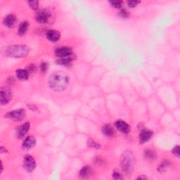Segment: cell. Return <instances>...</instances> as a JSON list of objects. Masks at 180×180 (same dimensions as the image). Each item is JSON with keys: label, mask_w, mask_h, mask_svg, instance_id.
Returning <instances> with one entry per match:
<instances>
[{"label": "cell", "mask_w": 180, "mask_h": 180, "mask_svg": "<svg viewBox=\"0 0 180 180\" xmlns=\"http://www.w3.org/2000/svg\"><path fill=\"white\" fill-rule=\"evenodd\" d=\"M30 127H31V124H30V122H26V123L22 125L21 126H20L17 129L16 131L17 137H18L19 139H22V137H24L27 132H28Z\"/></svg>", "instance_id": "cell-10"}, {"label": "cell", "mask_w": 180, "mask_h": 180, "mask_svg": "<svg viewBox=\"0 0 180 180\" xmlns=\"http://www.w3.org/2000/svg\"><path fill=\"white\" fill-rule=\"evenodd\" d=\"M172 153H173L177 157L179 156V146H174V148L173 149V151H172Z\"/></svg>", "instance_id": "cell-31"}, {"label": "cell", "mask_w": 180, "mask_h": 180, "mask_svg": "<svg viewBox=\"0 0 180 180\" xmlns=\"http://www.w3.org/2000/svg\"><path fill=\"white\" fill-rule=\"evenodd\" d=\"M46 36L49 41L55 42L59 40L60 37H61V34L59 31H54V30H50V31H48L46 32Z\"/></svg>", "instance_id": "cell-13"}, {"label": "cell", "mask_w": 180, "mask_h": 180, "mask_svg": "<svg viewBox=\"0 0 180 180\" xmlns=\"http://www.w3.org/2000/svg\"><path fill=\"white\" fill-rule=\"evenodd\" d=\"M73 59H61L58 60L57 63L60 65H62V66H69L71 64V62Z\"/></svg>", "instance_id": "cell-21"}, {"label": "cell", "mask_w": 180, "mask_h": 180, "mask_svg": "<svg viewBox=\"0 0 180 180\" xmlns=\"http://www.w3.org/2000/svg\"><path fill=\"white\" fill-rule=\"evenodd\" d=\"M36 66H35L33 64H31V65H29L28 66L27 68V71L30 73H34V72H36Z\"/></svg>", "instance_id": "cell-27"}, {"label": "cell", "mask_w": 180, "mask_h": 180, "mask_svg": "<svg viewBox=\"0 0 180 180\" xmlns=\"http://www.w3.org/2000/svg\"><path fill=\"white\" fill-rule=\"evenodd\" d=\"M12 99V92L8 87H4L1 88V99H0V103L1 105H6Z\"/></svg>", "instance_id": "cell-7"}, {"label": "cell", "mask_w": 180, "mask_h": 180, "mask_svg": "<svg viewBox=\"0 0 180 180\" xmlns=\"http://www.w3.org/2000/svg\"><path fill=\"white\" fill-rule=\"evenodd\" d=\"M29 27V22L28 21H22L21 24H20L19 27H18V35L21 36L24 35L26 33V32L27 31Z\"/></svg>", "instance_id": "cell-18"}, {"label": "cell", "mask_w": 180, "mask_h": 180, "mask_svg": "<svg viewBox=\"0 0 180 180\" xmlns=\"http://www.w3.org/2000/svg\"><path fill=\"white\" fill-rule=\"evenodd\" d=\"M101 130L105 136L108 137H113L116 135V131L110 124H106L104 125Z\"/></svg>", "instance_id": "cell-16"}, {"label": "cell", "mask_w": 180, "mask_h": 180, "mask_svg": "<svg viewBox=\"0 0 180 180\" xmlns=\"http://www.w3.org/2000/svg\"><path fill=\"white\" fill-rule=\"evenodd\" d=\"M153 132L149 130V129H145V130L142 131L139 135L140 143L144 144L149 141L151 139V137H153Z\"/></svg>", "instance_id": "cell-11"}, {"label": "cell", "mask_w": 180, "mask_h": 180, "mask_svg": "<svg viewBox=\"0 0 180 180\" xmlns=\"http://www.w3.org/2000/svg\"><path fill=\"white\" fill-rule=\"evenodd\" d=\"M16 77H18L20 80H26L29 77V72L27 71V70L19 69L16 71Z\"/></svg>", "instance_id": "cell-17"}, {"label": "cell", "mask_w": 180, "mask_h": 180, "mask_svg": "<svg viewBox=\"0 0 180 180\" xmlns=\"http://www.w3.org/2000/svg\"><path fill=\"white\" fill-rule=\"evenodd\" d=\"M50 18L49 13L46 10H42L39 11L36 16V21L37 22L41 24L47 23Z\"/></svg>", "instance_id": "cell-8"}, {"label": "cell", "mask_w": 180, "mask_h": 180, "mask_svg": "<svg viewBox=\"0 0 180 180\" xmlns=\"http://www.w3.org/2000/svg\"><path fill=\"white\" fill-rule=\"evenodd\" d=\"M170 166V163L169 162L164 161V162H161V164L160 165L159 167H158V170L159 172H163L165 171H166L169 168Z\"/></svg>", "instance_id": "cell-20"}, {"label": "cell", "mask_w": 180, "mask_h": 180, "mask_svg": "<svg viewBox=\"0 0 180 180\" xmlns=\"http://www.w3.org/2000/svg\"><path fill=\"white\" fill-rule=\"evenodd\" d=\"M87 144H88L89 147H91V148H93V149H98L100 148V145L94 141V140L92 139H89L88 140V141H87Z\"/></svg>", "instance_id": "cell-22"}, {"label": "cell", "mask_w": 180, "mask_h": 180, "mask_svg": "<svg viewBox=\"0 0 180 180\" xmlns=\"http://www.w3.org/2000/svg\"><path fill=\"white\" fill-rule=\"evenodd\" d=\"M6 53L10 57L22 58L26 57L29 53V48L26 45L15 44L9 47L6 50Z\"/></svg>", "instance_id": "cell-3"}, {"label": "cell", "mask_w": 180, "mask_h": 180, "mask_svg": "<svg viewBox=\"0 0 180 180\" xmlns=\"http://www.w3.org/2000/svg\"><path fill=\"white\" fill-rule=\"evenodd\" d=\"M115 126L117 129H118V131L123 134H128L130 132V126L125 121H117L115 122Z\"/></svg>", "instance_id": "cell-9"}, {"label": "cell", "mask_w": 180, "mask_h": 180, "mask_svg": "<svg viewBox=\"0 0 180 180\" xmlns=\"http://www.w3.org/2000/svg\"><path fill=\"white\" fill-rule=\"evenodd\" d=\"M146 178H147L146 177H144V176H140V177H139L137 179H146Z\"/></svg>", "instance_id": "cell-33"}, {"label": "cell", "mask_w": 180, "mask_h": 180, "mask_svg": "<svg viewBox=\"0 0 180 180\" xmlns=\"http://www.w3.org/2000/svg\"><path fill=\"white\" fill-rule=\"evenodd\" d=\"M23 167L27 172H31L33 171L36 167V162L34 158L30 155H27L25 156L23 160Z\"/></svg>", "instance_id": "cell-6"}, {"label": "cell", "mask_w": 180, "mask_h": 180, "mask_svg": "<svg viewBox=\"0 0 180 180\" xmlns=\"http://www.w3.org/2000/svg\"><path fill=\"white\" fill-rule=\"evenodd\" d=\"M0 151H1V153H6V152H7L6 149H5L4 146H2V147H1V149H0Z\"/></svg>", "instance_id": "cell-32"}, {"label": "cell", "mask_w": 180, "mask_h": 180, "mask_svg": "<svg viewBox=\"0 0 180 180\" xmlns=\"http://www.w3.org/2000/svg\"><path fill=\"white\" fill-rule=\"evenodd\" d=\"M94 173L93 169L89 166H84L80 171V176L82 179H87L91 177Z\"/></svg>", "instance_id": "cell-14"}, {"label": "cell", "mask_w": 180, "mask_h": 180, "mask_svg": "<svg viewBox=\"0 0 180 180\" xmlns=\"http://www.w3.org/2000/svg\"><path fill=\"white\" fill-rule=\"evenodd\" d=\"M4 170V167H3V165H2V162H1V172H0V173H2V171H3Z\"/></svg>", "instance_id": "cell-34"}, {"label": "cell", "mask_w": 180, "mask_h": 180, "mask_svg": "<svg viewBox=\"0 0 180 180\" xmlns=\"http://www.w3.org/2000/svg\"><path fill=\"white\" fill-rule=\"evenodd\" d=\"M55 55L56 56L61 59H74V54L72 49L67 47H61L55 50Z\"/></svg>", "instance_id": "cell-4"}, {"label": "cell", "mask_w": 180, "mask_h": 180, "mask_svg": "<svg viewBox=\"0 0 180 180\" xmlns=\"http://www.w3.org/2000/svg\"><path fill=\"white\" fill-rule=\"evenodd\" d=\"M36 144V139L32 136H29L24 140L22 144V149L25 150H30Z\"/></svg>", "instance_id": "cell-12"}, {"label": "cell", "mask_w": 180, "mask_h": 180, "mask_svg": "<svg viewBox=\"0 0 180 180\" xmlns=\"http://www.w3.org/2000/svg\"><path fill=\"white\" fill-rule=\"evenodd\" d=\"M94 162H95V164L99 165V166H101V165H103L104 162L102 158L96 157V158H95V159H94Z\"/></svg>", "instance_id": "cell-29"}, {"label": "cell", "mask_w": 180, "mask_h": 180, "mask_svg": "<svg viewBox=\"0 0 180 180\" xmlns=\"http://www.w3.org/2000/svg\"><path fill=\"white\" fill-rule=\"evenodd\" d=\"M112 178H113L114 179H122V175L120 173H118V172H114L113 174H112Z\"/></svg>", "instance_id": "cell-30"}, {"label": "cell", "mask_w": 180, "mask_h": 180, "mask_svg": "<svg viewBox=\"0 0 180 180\" xmlns=\"http://www.w3.org/2000/svg\"><path fill=\"white\" fill-rule=\"evenodd\" d=\"M50 88L54 91L61 92L66 88L69 84V77L63 72H55L49 77Z\"/></svg>", "instance_id": "cell-1"}, {"label": "cell", "mask_w": 180, "mask_h": 180, "mask_svg": "<svg viewBox=\"0 0 180 180\" xmlns=\"http://www.w3.org/2000/svg\"><path fill=\"white\" fill-rule=\"evenodd\" d=\"M49 68V65L47 62H42L40 65V71L42 73H45L47 72V70Z\"/></svg>", "instance_id": "cell-25"}, {"label": "cell", "mask_w": 180, "mask_h": 180, "mask_svg": "<svg viewBox=\"0 0 180 180\" xmlns=\"http://www.w3.org/2000/svg\"><path fill=\"white\" fill-rule=\"evenodd\" d=\"M134 155L129 151H125L122 154L121 158V166L122 170L127 174H130L133 170Z\"/></svg>", "instance_id": "cell-2"}, {"label": "cell", "mask_w": 180, "mask_h": 180, "mask_svg": "<svg viewBox=\"0 0 180 180\" xmlns=\"http://www.w3.org/2000/svg\"><path fill=\"white\" fill-rule=\"evenodd\" d=\"M32 10H37L39 7V2L37 1H30L27 2Z\"/></svg>", "instance_id": "cell-23"}, {"label": "cell", "mask_w": 180, "mask_h": 180, "mask_svg": "<svg viewBox=\"0 0 180 180\" xmlns=\"http://www.w3.org/2000/svg\"><path fill=\"white\" fill-rule=\"evenodd\" d=\"M26 111L24 109H17L14 111H10L5 115L7 119L12 120L14 121H21L26 117Z\"/></svg>", "instance_id": "cell-5"}, {"label": "cell", "mask_w": 180, "mask_h": 180, "mask_svg": "<svg viewBox=\"0 0 180 180\" xmlns=\"http://www.w3.org/2000/svg\"><path fill=\"white\" fill-rule=\"evenodd\" d=\"M139 3H140V2L139 1L132 0V1L127 2V5H128V6L130 7V8H134V7H136Z\"/></svg>", "instance_id": "cell-28"}, {"label": "cell", "mask_w": 180, "mask_h": 180, "mask_svg": "<svg viewBox=\"0 0 180 180\" xmlns=\"http://www.w3.org/2000/svg\"><path fill=\"white\" fill-rule=\"evenodd\" d=\"M112 6H113L114 8L120 9L122 6V2L121 1H111L109 2Z\"/></svg>", "instance_id": "cell-26"}, {"label": "cell", "mask_w": 180, "mask_h": 180, "mask_svg": "<svg viewBox=\"0 0 180 180\" xmlns=\"http://www.w3.org/2000/svg\"><path fill=\"white\" fill-rule=\"evenodd\" d=\"M3 22L5 26L7 27H13L16 22V16L14 14H9L5 17Z\"/></svg>", "instance_id": "cell-15"}, {"label": "cell", "mask_w": 180, "mask_h": 180, "mask_svg": "<svg viewBox=\"0 0 180 180\" xmlns=\"http://www.w3.org/2000/svg\"><path fill=\"white\" fill-rule=\"evenodd\" d=\"M118 16L122 18H127L129 16V14L128 11H127L126 10H121V11L118 13Z\"/></svg>", "instance_id": "cell-24"}, {"label": "cell", "mask_w": 180, "mask_h": 180, "mask_svg": "<svg viewBox=\"0 0 180 180\" xmlns=\"http://www.w3.org/2000/svg\"><path fill=\"white\" fill-rule=\"evenodd\" d=\"M144 158L148 161H153L156 158V153L152 150H146L144 152Z\"/></svg>", "instance_id": "cell-19"}]
</instances>
